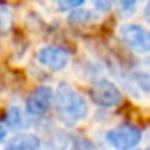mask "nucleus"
Wrapping results in <instances>:
<instances>
[{
	"mask_svg": "<svg viewBox=\"0 0 150 150\" xmlns=\"http://www.w3.org/2000/svg\"><path fill=\"white\" fill-rule=\"evenodd\" d=\"M55 111L65 126H76L89 115V103L86 97L68 82H60L55 89Z\"/></svg>",
	"mask_w": 150,
	"mask_h": 150,
	"instance_id": "obj_1",
	"label": "nucleus"
},
{
	"mask_svg": "<svg viewBox=\"0 0 150 150\" xmlns=\"http://www.w3.org/2000/svg\"><path fill=\"white\" fill-rule=\"evenodd\" d=\"M144 20L150 24V0H147L144 5Z\"/></svg>",
	"mask_w": 150,
	"mask_h": 150,
	"instance_id": "obj_15",
	"label": "nucleus"
},
{
	"mask_svg": "<svg viewBox=\"0 0 150 150\" xmlns=\"http://www.w3.org/2000/svg\"><path fill=\"white\" fill-rule=\"evenodd\" d=\"M139 2H140V0H116L118 11L121 13V16H123V18L131 16V15L136 13L137 7H139Z\"/></svg>",
	"mask_w": 150,
	"mask_h": 150,
	"instance_id": "obj_11",
	"label": "nucleus"
},
{
	"mask_svg": "<svg viewBox=\"0 0 150 150\" xmlns=\"http://www.w3.org/2000/svg\"><path fill=\"white\" fill-rule=\"evenodd\" d=\"M7 140V129L0 124V144H4Z\"/></svg>",
	"mask_w": 150,
	"mask_h": 150,
	"instance_id": "obj_16",
	"label": "nucleus"
},
{
	"mask_svg": "<svg viewBox=\"0 0 150 150\" xmlns=\"http://www.w3.org/2000/svg\"><path fill=\"white\" fill-rule=\"evenodd\" d=\"M37 62L53 73L63 71L69 63V52L58 45H45L37 52Z\"/></svg>",
	"mask_w": 150,
	"mask_h": 150,
	"instance_id": "obj_6",
	"label": "nucleus"
},
{
	"mask_svg": "<svg viewBox=\"0 0 150 150\" xmlns=\"http://www.w3.org/2000/svg\"><path fill=\"white\" fill-rule=\"evenodd\" d=\"M120 39L139 55H150V29L140 24H123L118 31Z\"/></svg>",
	"mask_w": 150,
	"mask_h": 150,
	"instance_id": "obj_4",
	"label": "nucleus"
},
{
	"mask_svg": "<svg viewBox=\"0 0 150 150\" xmlns=\"http://www.w3.org/2000/svg\"><path fill=\"white\" fill-rule=\"evenodd\" d=\"M55 102V91L50 86H39L26 98V111L31 116H44Z\"/></svg>",
	"mask_w": 150,
	"mask_h": 150,
	"instance_id": "obj_5",
	"label": "nucleus"
},
{
	"mask_svg": "<svg viewBox=\"0 0 150 150\" xmlns=\"http://www.w3.org/2000/svg\"><path fill=\"white\" fill-rule=\"evenodd\" d=\"M40 139L33 132H21L10 139L5 145V150H39Z\"/></svg>",
	"mask_w": 150,
	"mask_h": 150,
	"instance_id": "obj_8",
	"label": "nucleus"
},
{
	"mask_svg": "<svg viewBox=\"0 0 150 150\" xmlns=\"http://www.w3.org/2000/svg\"><path fill=\"white\" fill-rule=\"evenodd\" d=\"M91 100L97 107L102 108H115L121 103L123 94L121 89L115 82H111L107 78H98L94 81L91 87Z\"/></svg>",
	"mask_w": 150,
	"mask_h": 150,
	"instance_id": "obj_3",
	"label": "nucleus"
},
{
	"mask_svg": "<svg viewBox=\"0 0 150 150\" xmlns=\"http://www.w3.org/2000/svg\"><path fill=\"white\" fill-rule=\"evenodd\" d=\"M94 20H95L94 13H91L89 10H79V8L73 10L68 16V21L71 24H86V23H91Z\"/></svg>",
	"mask_w": 150,
	"mask_h": 150,
	"instance_id": "obj_10",
	"label": "nucleus"
},
{
	"mask_svg": "<svg viewBox=\"0 0 150 150\" xmlns=\"http://www.w3.org/2000/svg\"><path fill=\"white\" fill-rule=\"evenodd\" d=\"M91 2H92V7L95 8V11H98L102 15L110 13L116 5V0H91Z\"/></svg>",
	"mask_w": 150,
	"mask_h": 150,
	"instance_id": "obj_12",
	"label": "nucleus"
},
{
	"mask_svg": "<svg viewBox=\"0 0 150 150\" xmlns=\"http://www.w3.org/2000/svg\"><path fill=\"white\" fill-rule=\"evenodd\" d=\"M66 145H68L66 139H55V140H50L44 150H65Z\"/></svg>",
	"mask_w": 150,
	"mask_h": 150,
	"instance_id": "obj_14",
	"label": "nucleus"
},
{
	"mask_svg": "<svg viewBox=\"0 0 150 150\" xmlns=\"http://www.w3.org/2000/svg\"><path fill=\"white\" fill-rule=\"evenodd\" d=\"M129 79L137 91L150 95V57H145L131 68Z\"/></svg>",
	"mask_w": 150,
	"mask_h": 150,
	"instance_id": "obj_7",
	"label": "nucleus"
},
{
	"mask_svg": "<svg viewBox=\"0 0 150 150\" xmlns=\"http://www.w3.org/2000/svg\"><path fill=\"white\" fill-rule=\"evenodd\" d=\"M86 0H57V5L62 11H69V10H76V8L82 7Z\"/></svg>",
	"mask_w": 150,
	"mask_h": 150,
	"instance_id": "obj_13",
	"label": "nucleus"
},
{
	"mask_svg": "<svg viewBox=\"0 0 150 150\" xmlns=\"http://www.w3.org/2000/svg\"><path fill=\"white\" fill-rule=\"evenodd\" d=\"M142 140V131L129 123H121L105 134V142L115 150H132Z\"/></svg>",
	"mask_w": 150,
	"mask_h": 150,
	"instance_id": "obj_2",
	"label": "nucleus"
},
{
	"mask_svg": "<svg viewBox=\"0 0 150 150\" xmlns=\"http://www.w3.org/2000/svg\"><path fill=\"white\" fill-rule=\"evenodd\" d=\"M4 121L7 124L8 129L11 131H20L26 126V118L23 116V111H21L20 107H10L7 111H5Z\"/></svg>",
	"mask_w": 150,
	"mask_h": 150,
	"instance_id": "obj_9",
	"label": "nucleus"
}]
</instances>
